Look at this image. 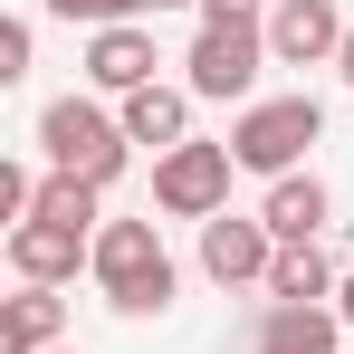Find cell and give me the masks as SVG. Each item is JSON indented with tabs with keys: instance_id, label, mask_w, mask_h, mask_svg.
<instances>
[{
	"instance_id": "obj_10",
	"label": "cell",
	"mask_w": 354,
	"mask_h": 354,
	"mask_svg": "<svg viewBox=\"0 0 354 354\" xmlns=\"http://www.w3.org/2000/svg\"><path fill=\"white\" fill-rule=\"evenodd\" d=\"M153 29H144V19H124V29H96V39H86V77H96V86H106V96H134V86H153Z\"/></svg>"
},
{
	"instance_id": "obj_18",
	"label": "cell",
	"mask_w": 354,
	"mask_h": 354,
	"mask_svg": "<svg viewBox=\"0 0 354 354\" xmlns=\"http://www.w3.org/2000/svg\"><path fill=\"white\" fill-rule=\"evenodd\" d=\"M278 0H201V29H230V19H268Z\"/></svg>"
},
{
	"instance_id": "obj_17",
	"label": "cell",
	"mask_w": 354,
	"mask_h": 354,
	"mask_svg": "<svg viewBox=\"0 0 354 354\" xmlns=\"http://www.w3.org/2000/svg\"><path fill=\"white\" fill-rule=\"evenodd\" d=\"M29 48H39V29H29V19H0V86L29 77Z\"/></svg>"
},
{
	"instance_id": "obj_12",
	"label": "cell",
	"mask_w": 354,
	"mask_h": 354,
	"mask_svg": "<svg viewBox=\"0 0 354 354\" xmlns=\"http://www.w3.org/2000/svg\"><path fill=\"white\" fill-rule=\"evenodd\" d=\"M259 221H268V239H278V249H306V239L326 230V182H316V173H288V182H268Z\"/></svg>"
},
{
	"instance_id": "obj_16",
	"label": "cell",
	"mask_w": 354,
	"mask_h": 354,
	"mask_svg": "<svg viewBox=\"0 0 354 354\" xmlns=\"http://www.w3.org/2000/svg\"><path fill=\"white\" fill-rule=\"evenodd\" d=\"M144 10H163V0H48V19H86V29H124Z\"/></svg>"
},
{
	"instance_id": "obj_20",
	"label": "cell",
	"mask_w": 354,
	"mask_h": 354,
	"mask_svg": "<svg viewBox=\"0 0 354 354\" xmlns=\"http://www.w3.org/2000/svg\"><path fill=\"white\" fill-rule=\"evenodd\" d=\"M335 316H345V326H354V278H345V288H335Z\"/></svg>"
},
{
	"instance_id": "obj_13",
	"label": "cell",
	"mask_w": 354,
	"mask_h": 354,
	"mask_svg": "<svg viewBox=\"0 0 354 354\" xmlns=\"http://www.w3.org/2000/svg\"><path fill=\"white\" fill-rule=\"evenodd\" d=\"M58 326H67L58 288H19L10 306H0V354H48V345H58Z\"/></svg>"
},
{
	"instance_id": "obj_8",
	"label": "cell",
	"mask_w": 354,
	"mask_h": 354,
	"mask_svg": "<svg viewBox=\"0 0 354 354\" xmlns=\"http://www.w3.org/2000/svg\"><path fill=\"white\" fill-rule=\"evenodd\" d=\"M77 259H96L86 230H58V221H19V230H10V268H19V288H58V278H77Z\"/></svg>"
},
{
	"instance_id": "obj_7",
	"label": "cell",
	"mask_w": 354,
	"mask_h": 354,
	"mask_svg": "<svg viewBox=\"0 0 354 354\" xmlns=\"http://www.w3.org/2000/svg\"><path fill=\"white\" fill-rule=\"evenodd\" d=\"M335 48H345L335 0H278L268 10V58L278 67H335Z\"/></svg>"
},
{
	"instance_id": "obj_4",
	"label": "cell",
	"mask_w": 354,
	"mask_h": 354,
	"mask_svg": "<svg viewBox=\"0 0 354 354\" xmlns=\"http://www.w3.org/2000/svg\"><path fill=\"white\" fill-rule=\"evenodd\" d=\"M259 67H278L268 58V19H230V29H201V39H192L182 86H192L201 106H239V96L259 86Z\"/></svg>"
},
{
	"instance_id": "obj_5",
	"label": "cell",
	"mask_w": 354,
	"mask_h": 354,
	"mask_svg": "<svg viewBox=\"0 0 354 354\" xmlns=\"http://www.w3.org/2000/svg\"><path fill=\"white\" fill-rule=\"evenodd\" d=\"M230 173H239L230 144H173V153L153 163V211H173V221H221V211H230Z\"/></svg>"
},
{
	"instance_id": "obj_19",
	"label": "cell",
	"mask_w": 354,
	"mask_h": 354,
	"mask_svg": "<svg viewBox=\"0 0 354 354\" xmlns=\"http://www.w3.org/2000/svg\"><path fill=\"white\" fill-rule=\"evenodd\" d=\"M335 77H345V86H354V29H345V48H335Z\"/></svg>"
},
{
	"instance_id": "obj_22",
	"label": "cell",
	"mask_w": 354,
	"mask_h": 354,
	"mask_svg": "<svg viewBox=\"0 0 354 354\" xmlns=\"http://www.w3.org/2000/svg\"><path fill=\"white\" fill-rule=\"evenodd\" d=\"M163 10H173V0H163Z\"/></svg>"
},
{
	"instance_id": "obj_6",
	"label": "cell",
	"mask_w": 354,
	"mask_h": 354,
	"mask_svg": "<svg viewBox=\"0 0 354 354\" xmlns=\"http://www.w3.org/2000/svg\"><path fill=\"white\" fill-rule=\"evenodd\" d=\"M268 268H278V239H268V221L249 211H221V221H201V278L211 288H268Z\"/></svg>"
},
{
	"instance_id": "obj_9",
	"label": "cell",
	"mask_w": 354,
	"mask_h": 354,
	"mask_svg": "<svg viewBox=\"0 0 354 354\" xmlns=\"http://www.w3.org/2000/svg\"><path fill=\"white\" fill-rule=\"evenodd\" d=\"M192 106H201V96H192V86H163V77L134 86V96H124V144H153V163H163L173 144H192Z\"/></svg>"
},
{
	"instance_id": "obj_11",
	"label": "cell",
	"mask_w": 354,
	"mask_h": 354,
	"mask_svg": "<svg viewBox=\"0 0 354 354\" xmlns=\"http://www.w3.org/2000/svg\"><path fill=\"white\" fill-rule=\"evenodd\" d=\"M249 354H345V316L335 306H268Z\"/></svg>"
},
{
	"instance_id": "obj_2",
	"label": "cell",
	"mask_w": 354,
	"mask_h": 354,
	"mask_svg": "<svg viewBox=\"0 0 354 354\" xmlns=\"http://www.w3.org/2000/svg\"><path fill=\"white\" fill-rule=\"evenodd\" d=\"M39 144H48V173H77L96 182V192H115L124 182V115H106V106H86V96H58L48 115H39Z\"/></svg>"
},
{
	"instance_id": "obj_14",
	"label": "cell",
	"mask_w": 354,
	"mask_h": 354,
	"mask_svg": "<svg viewBox=\"0 0 354 354\" xmlns=\"http://www.w3.org/2000/svg\"><path fill=\"white\" fill-rule=\"evenodd\" d=\"M268 297H278V306H316V297H335V259H326L316 239H306V249H278Z\"/></svg>"
},
{
	"instance_id": "obj_15",
	"label": "cell",
	"mask_w": 354,
	"mask_h": 354,
	"mask_svg": "<svg viewBox=\"0 0 354 354\" xmlns=\"http://www.w3.org/2000/svg\"><path fill=\"white\" fill-rule=\"evenodd\" d=\"M39 221H58V230H86V239H96V182L48 173V182H39Z\"/></svg>"
},
{
	"instance_id": "obj_21",
	"label": "cell",
	"mask_w": 354,
	"mask_h": 354,
	"mask_svg": "<svg viewBox=\"0 0 354 354\" xmlns=\"http://www.w3.org/2000/svg\"><path fill=\"white\" fill-rule=\"evenodd\" d=\"M48 354H67V345H48Z\"/></svg>"
},
{
	"instance_id": "obj_3",
	"label": "cell",
	"mask_w": 354,
	"mask_h": 354,
	"mask_svg": "<svg viewBox=\"0 0 354 354\" xmlns=\"http://www.w3.org/2000/svg\"><path fill=\"white\" fill-rule=\"evenodd\" d=\"M316 134H326V106H316V96H259V106H239L230 153H239V173L288 182L297 163H306V144H316Z\"/></svg>"
},
{
	"instance_id": "obj_1",
	"label": "cell",
	"mask_w": 354,
	"mask_h": 354,
	"mask_svg": "<svg viewBox=\"0 0 354 354\" xmlns=\"http://www.w3.org/2000/svg\"><path fill=\"white\" fill-rule=\"evenodd\" d=\"M86 268H96V288H106V306H115V316H163V306H173V288H182V278H173V249H163V230H153V221H106Z\"/></svg>"
}]
</instances>
